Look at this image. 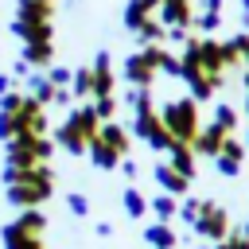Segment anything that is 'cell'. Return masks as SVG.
I'll use <instances>...</instances> for the list:
<instances>
[{"mask_svg": "<svg viewBox=\"0 0 249 249\" xmlns=\"http://www.w3.org/2000/svg\"><path fill=\"white\" fill-rule=\"evenodd\" d=\"M4 183H8V202L19 210H39L54 195V171L47 163L39 167H8L4 163Z\"/></svg>", "mask_w": 249, "mask_h": 249, "instance_id": "6da1fadb", "label": "cell"}, {"mask_svg": "<svg viewBox=\"0 0 249 249\" xmlns=\"http://www.w3.org/2000/svg\"><path fill=\"white\" fill-rule=\"evenodd\" d=\"M101 132V121H97V113H93V105L89 101H78L70 113H66V121L54 128V144L62 148V152H70V156H86L89 152V140Z\"/></svg>", "mask_w": 249, "mask_h": 249, "instance_id": "7a4b0ae2", "label": "cell"}, {"mask_svg": "<svg viewBox=\"0 0 249 249\" xmlns=\"http://www.w3.org/2000/svg\"><path fill=\"white\" fill-rule=\"evenodd\" d=\"M12 31L23 43H54V4L51 0H19Z\"/></svg>", "mask_w": 249, "mask_h": 249, "instance_id": "3957f363", "label": "cell"}, {"mask_svg": "<svg viewBox=\"0 0 249 249\" xmlns=\"http://www.w3.org/2000/svg\"><path fill=\"white\" fill-rule=\"evenodd\" d=\"M160 117H163L167 132L175 136V144H195V136H198V128H202V117H198V101H195V97H175V101H167V105L160 109Z\"/></svg>", "mask_w": 249, "mask_h": 249, "instance_id": "277c9868", "label": "cell"}, {"mask_svg": "<svg viewBox=\"0 0 249 249\" xmlns=\"http://www.w3.org/2000/svg\"><path fill=\"white\" fill-rule=\"evenodd\" d=\"M43 230H47L43 210H19V218H12L0 230V245L4 249H43Z\"/></svg>", "mask_w": 249, "mask_h": 249, "instance_id": "5b68a950", "label": "cell"}, {"mask_svg": "<svg viewBox=\"0 0 249 249\" xmlns=\"http://www.w3.org/2000/svg\"><path fill=\"white\" fill-rule=\"evenodd\" d=\"M54 144L47 136H12L8 140V167H39L47 163Z\"/></svg>", "mask_w": 249, "mask_h": 249, "instance_id": "8992f818", "label": "cell"}, {"mask_svg": "<svg viewBox=\"0 0 249 249\" xmlns=\"http://www.w3.org/2000/svg\"><path fill=\"white\" fill-rule=\"evenodd\" d=\"M132 132H136L152 152H171V148H175V136L167 132V124H163V117H160L156 109L136 113V117H132Z\"/></svg>", "mask_w": 249, "mask_h": 249, "instance_id": "52a82bcc", "label": "cell"}, {"mask_svg": "<svg viewBox=\"0 0 249 249\" xmlns=\"http://www.w3.org/2000/svg\"><path fill=\"white\" fill-rule=\"evenodd\" d=\"M198 237H206L210 245H218V241H226L230 237V214H226V206H218L214 198H202V214H198V222L191 226Z\"/></svg>", "mask_w": 249, "mask_h": 249, "instance_id": "ba28073f", "label": "cell"}, {"mask_svg": "<svg viewBox=\"0 0 249 249\" xmlns=\"http://www.w3.org/2000/svg\"><path fill=\"white\" fill-rule=\"evenodd\" d=\"M156 70H160V66H156V51H152V47H140L136 54L124 58V70H121V74H124V82H128L132 89H152V86H156Z\"/></svg>", "mask_w": 249, "mask_h": 249, "instance_id": "9c48e42d", "label": "cell"}, {"mask_svg": "<svg viewBox=\"0 0 249 249\" xmlns=\"http://www.w3.org/2000/svg\"><path fill=\"white\" fill-rule=\"evenodd\" d=\"M89 74H93V97H113V93H117V70H113L109 51H97Z\"/></svg>", "mask_w": 249, "mask_h": 249, "instance_id": "30bf717a", "label": "cell"}, {"mask_svg": "<svg viewBox=\"0 0 249 249\" xmlns=\"http://www.w3.org/2000/svg\"><path fill=\"white\" fill-rule=\"evenodd\" d=\"M230 136H233V132H226L222 124H214V121H210V124H202V128H198V136H195V144H191V148H195V156H206V160H214Z\"/></svg>", "mask_w": 249, "mask_h": 249, "instance_id": "8fae6325", "label": "cell"}, {"mask_svg": "<svg viewBox=\"0 0 249 249\" xmlns=\"http://www.w3.org/2000/svg\"><path fill=\"white\" fill-rule=\"evenodd\" d=\"M160 19H163V27H191L195 8H191V0H160Z\"/></svg>", "mask_w": 249, "mask_h": 249, "instance_id": "7c38bea8", "label": "cell"}, {"mask_svg": "<svg viewBox=\"0 0 249 249\" xmlns=\"http://www.w3.org/2000/svg\"><path fill=\"white\" fill-rule=\"evenodd\" d=\"M152 175H156V183L163 187V195H175V198H183V195H187V187H191V179H187V175H179L171 163H156V167H152Z\"/></svg>", "mask_w": 249, "mask_h": 249, "instance_id": "4fadbf2b", "label": "cell"}, {"mask_svg": "<svg viewBox=\"0 0 249 249\" xmlns=\"http://www.w3.org/2000/svg\"><path fill=\"white\" fill-rule=\"evenodd\" d=\"M19 58H23L31 70H51V66H54V43H23Z\"/></svg>", "mask_w": 249, "mask_h": 249, "instance_id": "5bb4252c", "label": "cell"}, {"mask_svg": "<svg viewBox=\"0 0 249 249\" xmlns=\"http://www.w3.org/2000/svg\"><path fill=\"white\" fill-rule=\"evenodd\" d=\"M152 16H160V0H128L124 4V27L136 31L140 23H148Z\"/></svg>", "mask_w": 249, "mask_h": 249, "instance_id": "9a60e30c", "label": "cell"}, {"mask_svg": "<svg viewBox=\"0 0 249 249\" xmlns=\"http://www.w3.org/2000/svg\"><path fill=\"white\" fill-rule=\"evenodd\" d=\"M86 156H89V160H93V167H101V171H113V167H121V160H124V156H121L117 148H109L101 136H93V140H89V152H86Z\"/></svg>", "mask_w": 249, "mask_h": 249, "instance_id": "2e32d148", "label": "cell"}, {"mask_svg": "<svg viewBox=\"0 0 249 249\" xmlns=\"http://www.w3.org/2000/svg\"><path fill=\"white\" fill-rule=\"evenodd\" d=\"M144 241H148L152 249H175V245H179L171 222H152V226H144Z\"/></svg>", "mask_w": 249, "mask_h": 249, "instance_id": "e0dca14e", "label": "cell"}, {"mask_svg": "<svg viewBox=\"0 0 249 249\" xmlns=\"http://www.w3.org/2000/svg\"><path fill=\"white\" fill-rule=\"evenodd\" d=\"M148 210L156 214V222H171V218H179V198L160 191V195H152V198H148Z\"/></svg>", "mask_w": 249, "mask_h": 249, "instance_id": "ac0fdd59", "label": "cell"}, {"mask_svg": "<svg viewBox=\"0 0 249 249\" xmlns=\"http://www.w3.org/2000/svg\"><path fill=\"white\" fill-rule=\"evenodd\" d=\"M167 156H171L167 163H171V167H175L179 175H187V179H195V148H191V144H175V148H171Z\"/></svg>", "mask_w": 249, "mask_h": 249, "instance_id": "d6986e66", "label": "cell"}, {"mask_svg": "<svg viewBox=\"0 0 249 249\" xmlns=\"http://www.w3.org/2000/svg\"><path fill=\"white\" fill-rule=\"evenodd\" d=\"M70 93H74V101H89V97H93V74H89V66H78V70H74Z\"/></svg>", "mask_w": 249, "mask_h": 249, "instance_id": "ffe728a7", "label": "cell"}, {"mask_svg": "<svg viewBox=\"0 0 249 249\" xmlns=\"http://www.w3.org/2000/svg\"><path fill=\"white\" fill-rule=\"evenodd\" d=\"M97 136H101V140H105V144H109V148H117V152H121V156H128V132H124V128H121V124H117V121H105V124H101V132H97Z\"/></svg>", "mask_w": 249, "mask_h": 249, "instance_id": "44dd1931", "label": "cell"}, {"mask_svg": "<svg viewBox=\"0 0 249 249\" xmlns=\"http://www.w3.org/2000/svg\"><path fill=\"white\" fill-rule=\"evenodd\" d=\"M121 202H124V214H128V218H144V214H148V198H144L136 187H124Z\"/></svg>", "mask_w": 249, "mask_h": 249, "instance_id": "7402d4cb", "label": "cell"}, {"mask_svg": "<svg viewBox=\"0 0 249 249\" xmlns=\"http://www.w3.org/2000/svg\"><path fill=\"white\" fill-rule=\"evenodd\" d=\"M214 124H222L226 132H237V109L226 105V101H218L214 105Z\"/></svg>", "mask_w": 249, "mask_h": 249, "instance_id": "603a6c76", "label": "cell"}, {"mask_svg": "<svg viewBox=\"0 0 249 249\" xmlns=\"http://www.w3.org/2000/svg\"><path fill=\"white\" fill-rule=\"evenodd\" d=\"M89 105H93V113H97V121H101V124L117 117V93H113V97H93Z\"/></svg>", "mask_w": 249, "mask_h": 249, "instance_id": "cb8c5ba5", "label": "cell"}, {"mask_svg": "<svg viewBox=\"0 0 249 249\" xmlns=\"http://www.w3.org/2000/svg\"><path fill=\"white\" fill-rule=\"evenodd\" d=\"M128 105H132V113H148V109H156L152 89H128Z\"/></svg>", "mask_w": 249, "mask_h": 249, "instance_id": "d4e9b609", "label": "cell"}, {"mask_svg": "<svg viewBox=\"0 0 249 249\" xmlns=\"http://www.w3.org/2000/svg\"><path fill=\"white\" fill-rule=\"evenodd\" d=\"M218 156H226V160H233V163H241V160H245V140H237V136H230V140L222 144V152H218ZM218 156H214V160H218Z\"/></svg>", "mask_w": 249, "mask_h": 249, "instance_id": "484cf974", "label": "cell"}, {"mask_svg": "<svg viewBox=\"0 0 249 249\" xmlns=\"http://www.w3.org/2000/svg\"><path fill=\"white\" fill-rule=\"evenodd\" d=\"M218 23H222V16H218V12H195V23H191V27L206 35V31H214Z\"/></svg>", "mask_w": 249, "mask_h": 249, "instance_id": "4316f807", "label": "cell"}, {"mask_svg": "<svg viewBox=\"0 0 249 249\" xmlns=\"http://www.w3.org/2000/svg\"><path fill=\"white\" fill-rule=\"evenodd\" d=\"M198 214H202V198H187V202H179V218H183L187 226H195Z\"/></svg>", "mask_w": 249, "mask_h": 249, "instance_id": "83f0119b", "label": "cell"}, {"mask_svg": "<svg viewBox=\"0 0 249 249\" xmlns=\"http://www.w3.org/2000/svg\"><path fill=\"white\" fill-rule=\"evenodd\" d=\"M47 78H51V86H54V89H70L74 70H66V66H51V70H47Z\"/></svg>", "mask_w": 249, "mask_h": 249, "instance_id": "f1b7e54d", "label": "cell"}, {"mask_svg": "<svg viewBox=\"0 0 249 249\" xmlns=\"http://www.w3.org/2000/svg\"><path fill=\"white\" fill-rule=\"evenodd\" d=\"M66 206H70V214H78V218H86V214H89V202H86V195H82V191H70V195H66Z\"/></svg>", "mask_w": 249, "mask_h": 249, "instance_id": "f546056e", "label": "cell"}, {"mask_svg": "<svg viewBox=\"0 0 249 249\" xmlns=\"http://www.w3.org/2000/svg\"><path fill=\"white\" fill-rule=\"evenodd\" d=\"M214 249H249V237H245L241 230H230V237H226V241H218Z\"/></svg>", "mask_w": 249, "mask_h": 249, "instance_id": "4dcf8cb0", "label": "cell"}, {"mask_svg": "<svg viewBox=\"0 0 249 249\" xmlns=\"http://www.w3.org/2000/svg\"><path fill=\"white\" fill-rule=\"evenodd\" d=\"M214 163H218V171H222V175H226V179H233V175H237V171H241V163H233V160H226V156H218V160H214Z\"/></svg>", "mask_w": 249, "mask_h": 249, "instance_id": "1f68e13d", "label": "cell"}, {"mask_svg": "<svg viewBox=\"0 0 249 249\" xmlns=\"http://www.w3.org/2000/svg\"><path fill=\"white\" fill-rule=\"evenodd\" d=\"M233 47H237L241 62H249V31H245V35H233Z\"/></svg>", "mask_w": 249, "mask_h": 249, "instance_id": "d6a6232c", "label": "cell"}, {"mask_svg": "<svg viewBox=\"0 0 249 249\" xmlns=\"http://www.w3.org/2000/svg\"><path fill=\"white\" fill-rule=\"evenodd\" d=\"M121 167H124V175H128V179H136V175H140V167H136V160H128V156L121 160Z\"/></svg>", "mask_w": 249, "mask_h": 249, "instance_id": "836d02e7", "label": "cell"}, {"mask_svg": "<svg viewBox=\"0 0 249 249\" xmlns=\"http://www.w3.org/2000/svg\"><path fill=\"white\" fill-rule=\"evenodd\" d=\"M8 89H12V78H8V74H0V97H4Z\"/></svg>", "mask_w": 249, "mask_h": 249, "instance_id": "e575fe53", "label": "cell"}, {"mask_svg": "<svg viewBox=\"0 0 249 249\" xmlns=\"http://www.w3.org/2000/svg\"><path fill=\"white\" fill-rule=\"evenodd\" d=\"M206 12H218L222 16V0H206Z\"/></svg>", "mask_w": 249, "mask_h": 249, "instance_id": "d590c367", "label": "cell"}, {"mask_svg": "<svg viewBox=\"0 0 249 249\" xmlns=\"http://www.w3.org/2000/svg\"><path fill=\"white\" fill-rule=\"evenodd\" d=\"M241 19H245V27H249V0H241Z\"/></svg>", "mask_w": 249, "mask_h": 249, "instance_id": "8d00e7d4", "label": "cell"}, {"mask_svg": "<svg viewBox=\"0 0 249 249\" xmlns=\"http://www.w3.org/2000/svg\"><path fill=\"white\" fill-rule=\"evenodd\" d=\"M241 233H245V237H249V222H245V226H241Z\"/></svg>", "mask_w": 249, "mask_h": 249, "instance_id": "74e56055", "label": "cell"}, {"mask_svg": "<svg viewBox=\"0 0 249 249\" xmlns=\"http://www.w3.org/2000/svg\"><path fill=\"white\" fill-rule=\"evenodd\" d=\"M245 113H249V93H245Z\"/></svg>", "mask_w": 249, "mask_h": 249, "instance_id": "f35d334b", "label": "cell"}, {"mask_svg": "<svg viewBox=\"0 0 249 249\" xmlns=\"http://www.w3.org/2000/svg\"><path fill=\"white\" fill-rule=\"evenodd\" d=\"M245 89H249V70H245Z\"/></svg>", "mask_w": 249, "mask_h": 249, "instance_id": "ab89813d", "label": "cell"}, {"mask_svg": "<svg viewBox=\"0 0 249 249\" xmlns=\"http://www.w3.org/2000/svg\"><path fill=\"white\" fill-rule=\"evenodd\" d=\"M245 148H249V132H245Z\"/></svg>", "mask_w": 249, "mask_h": 249, "instance_id": "60d3db41", "label": "cell"}, {"mask_svg": "<svg viewBox=\"0 0 249 249\" xmlns=\"http://www.w3.org/2000/svg\"><path fill=\"white\" fill-rule=\"evenodd\" d=\"M198 249H214V245H198Z\"/></svg>", "mask_w": 249, "mask_h": 249, "instance_id": "b9f144b4", "label": "cell"}, {"mask_svg": "<svg viewBox=\"0 0 249 249\" xmlns=\"http://www.w3.org/2000/svg\"><path fill=\"white\" fill-rule=\"evenodd\" d=\"M51 4H54V0H51Z\"/></svg>", "mask_w": 249, "mask_h": 249, "instance_id": "7bdbcfd3", "label": "cell"}]
</instances>
